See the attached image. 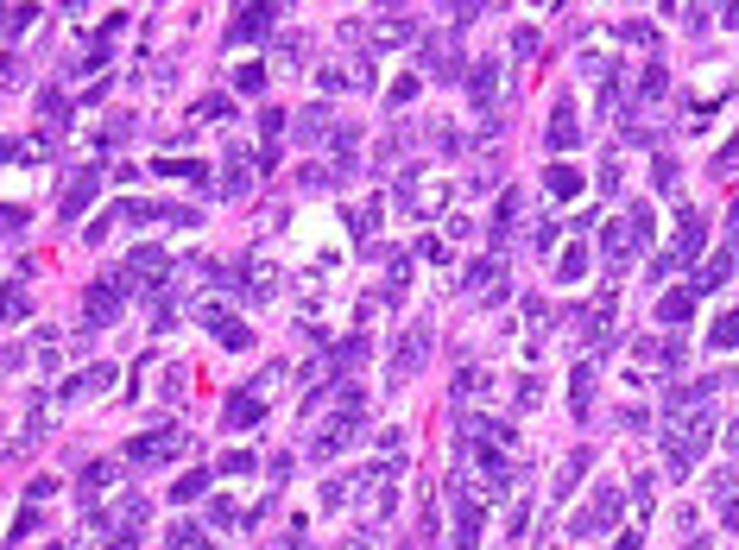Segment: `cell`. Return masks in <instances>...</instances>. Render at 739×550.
<instances>
[{
    "instance_id": "6da1fadb",
    "label": "cell",
    "mask_w": 739,
    "mask_h": 550,
    "mask_svg": "<svg viewBox=\"0 0 739 550\" xmlns=\"http://www.w3.org/2000/svg\"><path fill=\"white\" fill-rule=\"evenodd\" d=\"M121 297H126V273L95 278V285L83 291V316H89V329H108V323L121 316Z\"/></svg>"
},
{
    "instance_id": "7a4b0ae2",
    "label": "cell",
    "mask_w": 739,
    "mask_h": 550,
    "mask_svg": "<svg viewBox=\"0 0 739 550\" xmlns=\"http://www.w3.org/2000/svg\"><path fill=\"white\" fill-rule=\"evenodd\" d=\"M361 430H367V424H361V412L329 417V430H316V436H310V455H316V462H329V455H342V449H348Z\"/></svg>"
},
{
    "instance_id": "3957f363",
    "label": "cell",
    "mask_w": 739,
    "mask_h": 550,
    "mask_svg": "<svg viewBox=\"0 0 739 550\" xmlns=\"http://www.w3.org/2000/svg\"><path fill=\"white\" fill-rule=\"evenodd\" d=\"M95 190H102V171H95V165H83V171L64 184V196H57V215H64V222H83V209L95 203Z\"/></svg>"
},
{
    "instance_id": "277c9868",
    "label": "cell",
    "mask_w": 739,
    "mask_h": 550,
    "mask_svg": "<svg viewBox=\"0 0 739 550\" xmlns=\"http://www.w3.org/2000/svg\"><path fill=\"white\" fill-rule=\"evenodd\" d=\"M177 449H184V436L165 424V430H145V436H133V443H126V462H171Z\"/></svg>"
},
{
    "instance_id": "5b68a950",
    "label": "cell",
    "mask_w": 739,
    "mask_h": 550,
    "mask_svg": "<svg viewBox=\"0 0 739 550\" xmlns=\"http://www.w3.org/2000/svg\"><path fill=\"white\" fill-rule=\"evenodd\" d=\"M121 273H126V291H133V285H165L171 260H165V247H133Z\"/></svg>"
},
{
    "instance_id": "8992f818",
    "label": "cell",
    "mask_w": 739,
    "mask_h": 550,
    "mask_svg": "<svg viewBox=\"0 0 739 550\" xmlns=\"http://www.w3.org/2000/svg\"><path fill=\"white\" fill-rule=\"evenodd\" d=\"M702 241H708V215H702V209H683V215H676V247H670V254L689 266V260L702 254Z\"/></svg>"
},
{
    "instance_id": "52a82bcc",
    "label": "cell",
    "mask_w": 739,
    "mask_h": 550,
    "mask_svg": "<svg viewBox=\"0 0 739 550\" xmlns=\"http://www.w3.org/2000/svg\"><path fill=\"white\" fill-rule=\"evenodd\" d=\"M424 355H430V329H424V323H411V329H404V342H398V355H392V380H411Z\"/></svg>"
},
{
    "instance_id": "ba28073f",
    "label": "cell",
    "mask_w": 739,
    "mask_h": 550,
    "mask_svg": "<svg viewBox=\"0 0 739 550\" xmlns=\"http://www.w3.org/2000/svg\"><path fill=\"white\" fill-rule=\"evenodd\" d=\"M544 139H550V152H569V145H582V115H575V102H556V115H550Z\"/></svg>"
},
{
    "instance_id": "9c48e42d",
    "label": "cell",
    "mask_w": 739,
    "mask_h": 550,
    "mask_svg": "<svg viewBox=\"0 0 739 550\" xmlns=\"http://www.w3.org/2000/svg\"><path fill=\"white\" fill-rule=\"evenodd\" d=\"M203 316H209V335H215L222 348H253V329H246L241 316H228V310H215V304H209Z\"/></svg>"
},
{
    "instance_id": "30bf717a",
    "label": "cell",
    "mask_w": 739,
    "mask_h": 550,
    "mask_svg": "<svg viewBox=\"0 0 739 550\" xmlns=\"http://www.w3.org/2000/svg\"><path fill=\"white\" fill-rule=\"evenodd\" d=\"M272 19H278V6H241V19L228 25V38H235V45H246V38L272 32Z\"/></svg>"
},
{
    "instance_id": "8fae6325",
    "label": "cell",
    "mask_w": 739,
    "mask_h": 550,
    "mask_svg": "<svg viewBox=\"0 0 739 550\" xmlns=\"http://www.w3.org/2000/svg\"><path fill=\"white\" fill-rule=\"evenodd\" d=\"M544 190H550V196H563V203H569V196H582V190H588V177H582V171H575V165H563V158H556V165H550V171H544Z\"/></svg>"
},
{
    "instance_id": "7c38bea8",
    "label": "cell",
    "mask_w": 739,
    "mask_h": 550,
    "mask_svg": "<svg viewBox=\"0 0 739 550\" xmlns=\"http://www.w3.org/2000/svg\"><path fill=\"white\" fill-rule=\"evenodd\" d=\"M468 95H474V108H487L493 115V102H499V64H474V76H468Z\"/></svg>"
},
{
    "instance_id": "4fadbf2b",
    "label": "cell",
    "mask_w": 739,
    "mask_h": 550,
    "mask_svg": "<svg viewBox=\"0 0 739 550\" xmlns=\"http://www.w3.org/2000/svg\"><path fill=\"white\" fill-rule=\"evenodd\" d=\"M115 481H121V468H115V462H95V468H89V475L76 481V494H83V506H95V500H102V494H108Z\"/></svg>"
},
{
    "instance_id": "5bb4252c",
    "label": "cell",
    "mask_w": 739,
    "mask_h": 550,
    "mask_svg": "<svg viewBox=\"0 0 739 550\" xmlns=\"http://www.w3.org/2000/svg\"><path fill=\"white\" fill-rule=\"evenodd\" d=\"M582 278H588V247L569 241V247L556 254V285H582Z\"/></svg>"
},
{
    "instance_id": "9a60e30c",
    "label": "cell",
    "mask_w": 739,
    "mask_h": 550,
    "mask_svg": "<svg viewBox=\"0 0 739 550\" xmlns=\"http://www.w3.org/2000/svg\"><path fill=\"white\" fill-rule=\"evenodd\" d=\"M689 310H695V291H670V297L657 304V323H664V329L676 335V329L689 323Z\"/></svg>"
},
{
    "instance_id": "2e32d148",
    "label": "cell",
    "mask_w": 739,
    "mask_h": 550,
    "mask_svg": "<svg viewBox=\"0 0 739 550\" xmlns=\"http://www.w3.org/2000/svg\"><path fill=\"white\" fill-rule=\"evenodd\" d=\"M734 247H721V254H714V260H708V266H702V273H695V291H721V285H727V278H734Z\"/></svg>"
},
{
    "instance_id": "e0dca14e",
    "label": "cell",
    "mask_w": 739,
    "mask_h": 550,
    "mask_svg": "<svg viewBox=\"0 0 739 550\" xmlns=\"http://www.w3.org/2000/svg\"><path fill=\"white\" fill-rule=\"evenodd\" d=\"M594 468V455L588 449H575V455H563V468H556V500L569 494V487H582V475Z\"/></svg>"
},
{
    "instance_id": "ac0fdd59",
    "label": "cell",
    "mask_w": 739,
    "mask_h": 550,
    "mask_svg": "<svg viewBox=\"0 0 739 550\" xmlns=\"http://www.w3.org/2000/svg\"><path fill=\"white\" fill-rule=\"evenodd\" d=\"M222 417H228V430H253V424H259V399H253V393H235V399L222 405Z\"/></svg>"
},
{
    "instance_id": "d6986e66",
    "label": "cell",
    "mask_w": 739,
    "mask_h": 550,
    "mask_svg": "<svg viewBox=\"0 0 739 550\" xmlns=\"http://www.w3.org/2000/svg\"><path fill=\"white\" fill-rule=\"evenodd\" d=\"M708 348H714V355L739 348V310H721V316H714V329H708Z\"/></svg>"
},
{
    "instance_id": "ffe728a7",
    "label": "cell",
    "mask_w": 739,
    "mask_h": 550,
    "mask_svg": "<svg viewBox=\"0 0 739 550\" xmlns=\"http://www.w3.org/2000/svg\"><path fill=\"white\" fill-rule=\"evenodd\" d=\"M411 32H417V25H411V19H404V13H385V19H379V25H373V45H379V51H385V45H404V38H411Z\"/></svg>"
},
{
    "instance_id": "44dd1931",
    "label": "cell",
    "mask_w": 739,
    "mask_h": 550,
    "mask_svg": "<svg viewBox=\"0 0 739 550\" xmlns=\"http://www.w3.org/2000/svg\"><path fill=\"white\" fill-rule=\"evenodd\" d=\"M152 171H158V177H177V184H203L209 165H196V158H158Z\"/></svg>"
},
{
    "instance_id": "7402d4cb",
    "label": "cell",
    "mask_w": 739,
    "mask_h": 550,
    "mask_svg": "<svg viewBox=\"0 0 739 550\" xmlns=\"http://www.w3.org/2000/svg\"><path fill=\"white\" fill-rule=\"evenodd\" d=\"M569 405H575V412L594 405V367H575V380H569Z\"/></svg>"
},
{
    "instance_id": "603a6c76",
    "label": "cell",
    "mask_w": 739,
    "mask_h": 550,
    "mask_svg": "<svg viewBox=\"0 0 739 550\" xmlns=\"http://www.w3.org/2000/svg\"><path fill=\"white\" fill-rule=\"evenodd\" d=\"M203 538H209V532H203V525H190V519L165 532V545H171V550H203Z\"/></svg>"
},
{
    "instance_id": "cb8c5ba5",
    "label": "cell",
    "mask_w": 739,
    "mask_h": 550,
    "mask_svg": "<svg viewBox=\"0 0 739 550\" xmlns=\"http://www.w3.org/2000/svg\"><path fill=\"white\" fill-rule=\"evenodd\" d=\"M348 228H355V235H361V241H367L373 228H379V196H373V203H361V209H355V215H348Z\"/></svg>"
},
{
    "instance_id": "d4e9b609",
    "label": "cell",
    "mask_w": 739,
    "mask_h": 550,
    "mask_svg": "<svg viewBox=\"0 0 739 550\" xmlns=\"http://www.w3.org/2000/svg\"><path fill=\"white\" fill-rule=\"evenodd\" d=\"M139 519H145V500H139V494H126L121 506H115V525H121V532H133Z\"/></svg>"
},
{
    "instance_id": "484cf974",
    "label": "cell",
    "mask_w": 739,
    "mask_h": 550,
    "mask_svg": "<svg viewBox=\"0 0 739 550\" xmlns=\"http://www.w3.org/2000/svg\"><path fill=\"white\" fill-rule=\"evenodd\" d=\"M38 525H45V519H38V513H32V506H25V513H19V519H13V525H6V545H25V538H32V532H38Z\"/></svg>"
},
{
    "instance_id": "4316f807",
    "label": "cell",
    "mask_w": 739,
    "mask_h": 550,
    "mask_svg": "<svg viewBox=\"0 0 739 550\" xmlns=\"http://www.w3.org/2000/svg\"><path fill=\"white\" fill-rule=\"evenodd\" d=\"M235 89L259 95V89H265V64H241V70H235Z\"/></svg>"
},
{
    "instance_id": "83f0119b",
    "label": "cell",
    "mask_w": 739,
    "mask_h": 550,
    "mask_svg": "<svg viewBox=\"0 0 739 550\" xmlns=\"http://www.w3.org/2000/svg\"><path fill=\"white\" fill-rule=\"evenodd\" d=\"M297 121H304V127H297L304 139H329V108H310V115H297Z\"/></svg>"
},
{
    "instance_id": "f1b7e54d",
    "label": "cell",
    "mask_w": 739,
    "mask_h": 550,
    "mask_svg": "<svg viewBox=\"0 0 739 550\" xmlns=\"http://www.w3.org/2000/svg\"><path fill=\"white\" fill-rule=\"evenodd\" d=\"M196 121H235V102H228V95H209V102L196 108Z\"/></svg>"
},
{
    "instance_id": "f546056e",
    "label": "cell",
    "mask_w": 739,
    "mask_h": 550,
    "mask_svg": "<svg viewBox=\"0 0 739 550\" xmlns=\"http://www.w3.org/2000/svg\"><path fill=\"white\" fill-rule=\"evenodd\" d=\"M348 83H355V76H348L342 64H329V70H316V89H348Z\"/></svg>"
},
{
    "instance_id": "4dcf8cb0",
    "label": "cell",
    "mask_w": 739,
    "mask_h": 550,
    "mask_svg": "<svg viewBox=\"0 0 739 550\" xmlns=\"http://www.w3.org/2000/svg\"><path fill=\"white\" fill-rule=\"evenodd\" d=\"M638 95H664V64H644V76H638Z\"/></svg>"
},
{
    "instance_id": "1f68e13d",
    "label": "cell",
    "mask_w": 739,
    "mask_h": 550,
    "mask_svg": "<svg viewBox=\"0 0 739 550\" xmlns=\"http://www.w3.org/2000/svg\"><path fill=\"white\" fill-rule=\"evenodd\" d=\"M455 393L468 399V393H487V374L481 367H462V380H455Z\"/></svg>"
},
{
    "instance_id": "d6a6232c",
    "label": "cell",
    "mask_w": 739,
    "mask_h": 550,
    "mask_svg": "<svg viewBox=\"0 0 739 550\" xmlns=\"http://www.w3.org/2000/svg\"><path fill=\"white\" fill-rule=\"evenodd\" d=\"M537 399H544V380H537V374H524V380H518V405H524V412H531V405H537Z\"/></svg>"
},
{
    "instance_id": "836d02e7",
    "label": "cell",
    "mask_w": 739,
    "mask_h": 550,
    "mask_svg": "<svg viewBox=\"0 0 739 550\" xmlns=\"http://www.w3.org/2000/svg\"><path fill=\"white\" fill-rule=\"evenodd\" d=\"M13 235H25V209H0V241H13Z\"/></svg>"
},
{
    "instance_id": "e575fe53",
    "label": "cell",
    "mask_w": 739,
    "mask_h": 550,
    "mask_svg": "<svg viewBox=\"0 0 739 550\" xmlns=\"http://www.w3.org/2000/svg\"><path fill=\"white\" fill-rule=\"evenodd\" d=\"M285 121H291V115H285V108H265V115H259V127H265V145H272V139L285 134Z\"/></svg>"
},
{
    "instance_id": "d590c367",
    "label": "cell",
    "mask_w": 739,
    "mask_h": 550,
    "mask_svg": "<svg viewBox=\"0 0 739 550\" xmlns=\"http://www.w3.org/2000/svg\"><path fill=\"white\" fill-rule=\"evenodd\" d=\"M203 487H209V475H203V468H196V475H184V481H177V500H196V494H203Z\"/></svg>"
},
{
    "instance_id": "8d00e7d4",
    "label": "cell",
    "mask_w": 739,
    "mask_h": 550,
    "mask_svg": "<svg viewBox=\"0 0 739 550\" xmlns=\"http://www.w3.org/2000/svg\"><path fill=\"white\" fill-rule=\"evenodd\" d=\"M235 519H241V513H235V500H215V506H209V525H222V532H228Z\"/></svg>"
},
{
    "instance_id": "74e56055",
    "label": "cell",
    "mask_w": 739,
    "mask_h": 550,
    "mask_svg": "<svg viewBox=\"0 0 739 550\" xmlns=\"http://www.w3.org/2000/svg\"><path fill=\"white\" fill-rule=\"evenodd\" d=\"M512 51H518V57H531V51H537V32H531V25H518V32H512Z\"/></svg>"
},
{
    "instance_id": "f35d334b",
    "label": "cell",
    "mask_w": 739,
    "mask_h": 550,
    "mask_svg": "<svg viewBox=\"0 0 739 550\" xmlns=\"http://www.w3.org/2000/svg\"><path fill=\"white\" fill-rule=\"evenodd\" d=\"M651 171H657V190H676V158H657Z\"/></svg>"
},
{
    "instance_id": "ab89813d",
    "label": "cell",
    "mask_w": 739,
    "mask_h": 550,
    "mask_svg": "<svg viewBox=\"0 0 739 550\" xmlns=\"http://www.w3.org/2000/svg\"><path fill=\"white\" fill-rule=\"evenodd\" d=\"M714 500H721V506L739 500V475H721V481H714Z\"/></svg>"
},
{
    "instance_id": "60d3db41",
    "label": "cell",
    "mask_w": 739,
    "mask_h": 550,
    "mask_svg": "<svg viewBox=\"0 0 739 550\" xmlns=\"http://www.w3.org/2000/svg\"><path fill=\"white\" fill-rule=\"evenodd\" d=\"M411 95H417V76H398V83H392V102H398V108H404V102H411Z\"/></svg>"
},
{
    "instance_id": "b9f144b4",
    "label": "cell",
    "mask_w": 739,
    "mask_h": 550,
    "mask_svg": "<svg viewBox=\"0 0 739 550\" xmlns=\"http://www.w3.org/2000/svg\"><path fill=\"white\" fill-rule=\"evenodd\" d=\"M222 468H228V475H246V468H253V455H246V449H235V455H222Z\"/></svg>"
},
{
    "instance_id": "7bdbcfd3",
    "label": "cell",
    "mask_w": 739,
    "mask_h": 550,
    "mask_svg": "<svg viewBox=\"0 0 739 550\" xmlns=\"http://www.w3.org/2000/svg\"><path fill=\"white\" fill-rule=\"evenodd\" d=\"M614 550H638V532H625V538H619V545Z\"/></svg>"
},
{
    "instance_id": "ee69618b",
    "label": "cell",
    "mask_w": 739,
    "mask_h": 550,
    "mask_svg": "<svg viewBox=\"0 0 739 550\" xmlns=\"http://www.w3.org/2000/svg\"><path fill=\"white\" fill-rule=\"evenodd\" d=\"M727 532H739V500H734V506H727Z\"/></svg>"
},
{
    "instance_id": "f6af8a7d",
    "label": "cell",
    "mask_w": 739,
    "mask_h": 550,
    "mask_svg": "<svg viewBox=\"0 0 739 550\" xmlns=\"http://www.w3.org/2000/svg\"><path fill=\"white\" fill-rule=\"evenodd\" d=\"M727 449H739V424H734V430H727Z\"/></svg>"
}]
</instances>
